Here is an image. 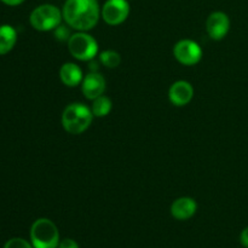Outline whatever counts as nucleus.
I'll list each match as a JSON object with an SVG mask.
<instances>
[{
  "label": "nucleus",
  "mask_w": 248,
  "mask_h": 248,
  "mask_svg": "<svg viewBox=\"0 0 248 248\" xmlns=\"http://www.w3.org/2000/svg\"><path fill=\"white\" fill-rule=\"evenodd\" d=\"M194 97V87L193 85L186 80H178L174 84L171 85L169 90V98L173 106L184 107Z\"/></svg>",
  "instance_id": "nucleus-9"
},
{
  "label": "nucleus",
  "mask_w": 248,
  "mask_h": 248,
  "mask_svg": "<svg viewBox=\"0 0 248 248\" xmlns=\"http://www.w3.org/2000/svg\"><path fill=\"white\" fill-rule=\"evenodd\" d=\"M130 15L127 0H107L101 9V17L109 26H118L125 22Z\"/></svg>",
  "instance_id": "nucleus-6"
},
{
  "label": "nucleus",
  "mask_w": 248,
  "mask_h": 248,
  "mask_svg": "<svg viewBox=\"0 0 248 248\" xmlns=\"http://www.w3.org/2000/svg\"><path fill=\"white\" fill-rule=\"evenodd\" d=\"M31 241L34 248H58L60 232L52 220L39 218L31 228Z\"/></svg>",
  "instance_id": "nucleus-3"
},
{
  "label": "nucleus",
  "mask_w": 248,
  "mask_h": 248,
  "mask_svg": "<svg viewBox=\"0 0 248 248\" xmlns=\"http://www.w3.org/2000/svg\"><path fill=\"white\" fill-rule=\"evenodd\" d=\"M60 78L61 81L68 87H75L80 85L84 80L82 70L79 65L75 63H64L60 69Z\"/></svg>",
  "instance_id": "nucleus-12"
},
{
  "label": "nucleus",
  "mask_w": 248,
  "mask_h": 248,
  "mask_svg": "<svg viewBox=\"0 0 248 248\" xmlns=\"http://www.w3.org/2000/svg\"><path fill=\"white\" fill-rule=\"evenodd\" d=\"M81 91L87 99L93 101L106 91V79L97 72L89 73L81 82Z\"/></svg>",
  "instance_id": "nucleus-10"
},
{
  "label": "nucleus",
  "mask_w": 248,
  "mask_h": 248,
  "mask_svg": "<svg viewBox=\"0 0 248 248\" xmlns=\"http://www.w3.org/2000/svg\"><path fill=\"white\" fill-rule=\"evenodd\" d=\"M111 107H113V103H111L110 98H108L107 96L102 94V96L93 99L91 110L93 116H96V118H103V116H107L110 113Z\"/></svg>",
  "instance_id": "nucleus-14"
},
{
  "label": "nucleus",
  "mask_w": 248,
  "mask_h": 248,
  "mask_svg": "<svg viewBox=\"0 0 248 248\" xmlns=\"http://www.w3.org/2000/svg\"><path fill=\"white\" fill-rule=\"evenodd\" d=\"M62 11L52 4H43L31 11L29 22L31 27L39 31H53L62 23Z\"/></svg>",
  "instance_id": "nucleus-4"
},
{
  "label": "nucleus",
  "mask_w": 248,
  "mask_h": 248,
  "mask_svg": "<svg viewBox=\"0 0 248 248\" xmlns=\"http://www.w3.org/2000/svg\"><path fill=\"white\" fill-rule=\"evenodd\" d=\"M173 55L181 64L194 65L198 64L201 61L202 50L196 41L190 40V39H183L174 45Z\"/></svg>",
  "instance_id": "nucleus-7"
},
{
  "label": "nucleus",
  "mask_w": 248,
  "mask_h": 248,
  "mask_svg": "<svg viewBox=\"0 0 248 248\" xmlns=\"http://www.w3.org/2000/svg\"><path fill=\"white\" fill-rule=\"evenodd\" d=\"M198 211V203L191 198H179L171 205V215L178 220H186Z\"/></svg>",
  "instance_id": "nucleus-11"
},
{
  "label": "nucleus",
  "mask_w": 248,
  "mask_h": 248,
  "mask_svg": "<svg viewBox=\"0 0 248 248\" xmlns=\"http://www.w3.org/2000/svg\"><path fill=\"white\" fill-rule=\"evenodd\" d=\"M62 15L70 28L87 31L98 23L101 7L97 0H65Z\"/></svg>",
  "instance_id": "nucleus-1"
},
{
  "label": "nucleus",
  "mask_w": 248,
  "mask_h": 248,
  "mask_svg": "<svg viewBox=\"0 0 248 248\" xmlns=\"http://www.w3.org/2000/svg\"><path fill=\"white\" fill-rule=\"evenodd\" d=\"M240 241H241L242 246L248 248V227L242 230L241 235H240Z\"/></svg>",
  "instance_id": "nucleus-19"
},
{
  "label": "nucleus",
  "mask_w": 248,
  "mask_h": 248,
  "mask_svg": "<svg viewBox=\"0 0 248 248\" xmlns=\"http://www.w3.org/2000/svg\"><path fill=\"white\" fill-rule=\"evenodd\" d=\"M70 55L79 61H92L98 53V43L86 31H78L68 41Z\"/></svg>",
  "instance_id": "nucleus-5"
},
{
  "label": "nucleus",
  "mask_w": 248,
  "mask_h": 248,
  "mask_svg": "<svg viewBox=\"0 0 248 248\" xmlns=\"http://www.w3.org/2000/svg\"><path fill=\"white\" fill-rule=\"evenodd\" d=\"M1 1L9 6H17V5H21L24 0H1Z\"/></svg>",
  "instance_id": "nucleus-20"
},
{
  "label": "nucleus",
  "mask_w": 248,
  "mask_h": 248,
  "mask_svg": "<svg viewBox=\"0 0 248 248\" xmlns=\"http://www.w3.org/2000/svg\"><path fill=\"white\" fill-rule=\"evenodd\" d=\"M206 29L213 40H222L227 36L230 29V19L225 12L215 11L208 16L206 22Z\"/></svg>",
  "instance_id": "nucleus-8"
},
{
  "label": "nucleus",
  "mask_w": 248,
  "mask_h": 248,
  "mask_svg": "<svg viewBox=\"0 0 248 248\" xmlns=\"http://www.w3.org/2000/svg\"><path fill=\"white\" fill-rule=\"evenodd\" d=\"M58 248H79V245H78L77 241L72 239H64L60 242Z\"/></svg>",
  "instance_id": "nucleus-18"
},
{
  "label": "nucleus",
  "mask_w": 248,
  "mask_h": 248,
  "mask_svg": "<svg viewBox=\"0 0 248 248\" xmlns=\"http://www.w3.org/2000/svg\"><path fill=\"white\" fill-rule=\"evenodd\" d=\"M53 35H55L56 40L61 41V43H65V41L68 43L73 34L72 31H70V27L68 24L61 23L60 26H57L53 29Z\"/></svg>",
  "instance_id": "nucleus-16"
},
{
  "label": "nucleus",
  "mask_w": 248,
  "mask_h": 248,
  "mask_svg": "<svg viewBox=\"0 0 248 248\" xmlns=\"http://www.w3.org/2000/svg\"><path fill=\"white\" fill-rule=\"evenodd\" d=\"M17 41V33L14 27L9 24L0 26V56L6 55L14 48Z\"/></svg>",
  "instance_id": "nucleus-13"
},
{
  "label": "nucleus",
  "mask_w": 248,
  "mask_h": 248,
  "mask_svg": "<svg viewBox=\"0 0 248 248\" xmlns=\"http://www.w3.org/2000/svg\"><path fill=\"white\" fill-rule=\"evenodd\" d=\"M99 62L107 68H116L121 63L120 53L114 50H107L99 55Z\"/></svg>",
  "instance_id": "nucleus-15"
},
{
  "label": "nucleus",
  "mask_w": 248,
  "mask_h": 248,
  "mask_svg": "<svg viewBox=\"0 0 248 248\" xmlns=\"http://www.w3.org/2000/svg\"><path fill=\"white\" fill-rule=\"evenodd\" d=\"M62 126L70 135H80L85 132L93 120L91 108L82 103H72L64 108L62 113Z\"/></svg>",
  "instance_id": "nucleus-2"
},
{
  "label": "nucleus",
  "mask_w": 248,
  "mask_h": 248,
  "mask_svg": "<svg viewBox=\"0 0 248 248\" xmlns=\"http://www.w3.org/2000/svg\"><path fill=\"white\" fill-rule=\"evenodd\" d=\"M4 248H34L33 245L29 244L28 241H26L24 239L21 237H14V239H10L9 241L5 244Z\"/></svg>",
  "instance_id": "nucleus-17"
}]
</instances>
